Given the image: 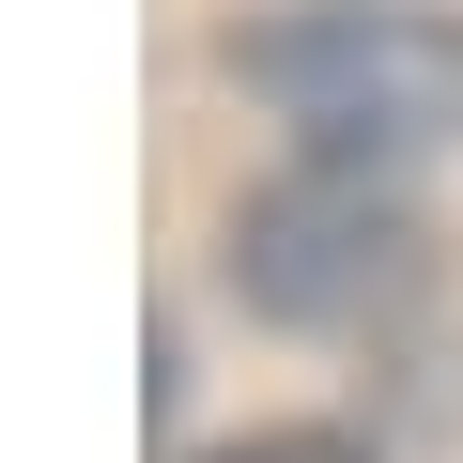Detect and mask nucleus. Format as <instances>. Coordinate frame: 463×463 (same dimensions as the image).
<instances>
[{"mask_svg":"<svg viewBox=\"0 0 463 463\" xmlns=\"http://www.w3.org/2000/svg\"><path fill=\"white\" fill-rule=\"evenodd\" d=\"M216 62L294 124L309 170H402V155L463 139V32L417 0H279Z\"/></svg>","mask_w":463,"mask_h":463,"instance_id":"obj_1","label":"nucleus"},{"mask_svg":"<svg viewBox=\"0 0 463 463\" xmlns=\"http://www.w3.org/2000/svg\"><path fill=\"white\" fill-rule=\"evenodd\" d=\"M417 216H402V185L386 170H279V185H248L232 201V294H248L263 325H294V340H355V325H386L402 294H417Z\"/></svg>","mask_w":463,"mask_h":463,"instance_id":"obj_2","label":"nucleus"},{"mask_svg":"<svg viewBox=\"0 0 463 463\" xmlns=\"http://www.w3.org/2000/svg\"><path fill=\"white\" fill-rule=\"evenodd\" d=\"M185 463H371V448L325 432V417H263V432H216V448H185Z\"/></svg>","mask_w":463,"mask_h":463,"instance_id":"obj_3","label":"nucleus"}]
</instances>
